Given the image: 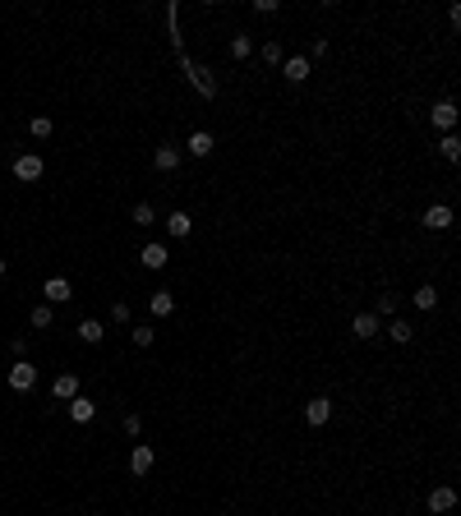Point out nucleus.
<instances>
[{
    "label": "nucleus",
    "mask_w": 461,
    "mask_h": 516,
    "mask_svg": "<svg viewBox=\"0 0 461 516\" xmlns=\"http://www.w3.org/2000/svg\"><path fill=\"white\" fill-rule=\"evenodd\" d=\"M51 129H56V125H51V116H32V120H28V134H32V138H51Z\"/></svg>",
    "instance_id": "22"
},
{
    "label": "nucleus",
    "mask_w": 461,
    "mask_h": 516,
    "mask_svg": "<svg viewBox=\"0 0 461 516\" xmlns=\"http://www.w3.org/2000/svg\"><path fill=\"white\" fill-rule=\"evenodd\" d=\"M438 152H443V162H457V157H461V138L457 134H443V138H438Z\"/></svg>",
    "instance_id": "21"
},
{
    "label": "nucleus",
    "mask_w": 461,
    "mask_h": 516,
    "mask_svg": "<svg viewBox=\"0 0 461 516\" xmlns=\"http://www.w3.org/2000/svg\"><path fill=\"white\" fill-rule=\"evenodd\" d=\"M111 323H129V304H116V309H111Z\"/></svg>",
    "instance_id": "30"
},
{
    "label": "nucleus",
    "mask_w": 461,
    "mask_h": 516,
    "mask_svg": "<svg viewBox=\"0 0 461 516\" xmlns=\"http://www.w3.org/2000/svg\"><path fill=\"white\" fill-rule=\"evenodd\" d=\"M281 74L291 78V83H305V78H309V61H305V56H291V61H286V69H281Z\"/></svg>",
    "instance_id": "19"
},
{
    "label": "nucleus",
    "mask_w": 461,
    "mask_h": 516,
    "mask_svg": "<svg viewBox=\"0 0 461 516\" xmlns=\"http://www.w3.org/2000/svg\"><path fill=\"white\" fill-rule=\"evenodd\" d=\"M51 396H56V401H74L78 396V378L74 374H61V378L51 383Z\"/></svg>",
    "instance_id": "15"
},
{
    "label": "nucleus",
    "mask_w": 461,
    "mask_h": 516,
    "mask_svg": "<svg viewBox=\"0 0 461 516\" xmlns=\"http://www.w3.org/2000/svg\"><path fill=\"white\" fill-rule=\"evenodd\" d=\"M305 420H309L314 429H319V424H328V420H332V401H328V396H314V401L305 406Z\"/></svg>",
    "instance_id": "9"
},
{
    "label": "nucleus",
    "mask_w": 461,
    "mask_h": 516,
    "mask_svg": "<svg viewBox=\"0 0 461 516\" xmlns=\"http://www.w3.org/2000/svg\"><path fill=\"white\" fill-rule=\"evenodd\" d=\"M374 314H378V319H392V314H397V295H378Z\"/></svg>",
    "instance_id": "25"
},
{
    "label": "nucleus",
    "mask_w": 461,
    "mask_h": 516,
    "mask_svg": "<svg viewBox=\"0 0 461 516\" xmlns=\"http://www.w3.org/2000/svg\"><path fill=\"white\" fill-rule=\"evenodd\" d=\"M28 323H32V327H51V304H32Z\"/></svg>",
    "instance_id": "23"
},
{
    "label": "nucleus",
    "mask_w": 461,
    "mask_h": 516,
    "mask_svg": "<svg viewBox=\"0 0 461 516\" xmlns=\"http://www.w3.org/2000/svg\"><path fill=\"white\" fill-rule=\"evenodd\" d=\"M433 125H438V129H447V134H452V125H457V107H452V97H443V102H433Z\"/></svg>",
    "instance_id": "10"
},
{
    "label": "nucleus",
    "mask_w": 461,
    "mask_h": 516,
    "mask_svg": "<svg viewBox=\"0 0 461 516\" xmlns=\"http://www.w3.org/2000/svg\"><path fill=\"white\" fill-rule=\"evenodd\" d=\"M249 56V37H231V61H245Z\"/></svg>",
    "instance_id": "28"
},
{
    "label": "nucleus",
    "mask_w": 461,
    "mask_h": 516,
    "mask_svg": "<svg viewBox=\"0 0 461 516\" xmlns=\"http://www.w3.org/2000/svg\"><path fill=\"white\" fill-rule=\"evenodd\" d=\"M138 263H143V268H153V272H162V268L171 263L167 244H143V254H138Z\"/></svg>",
    "instance_id": "8"
},
{
    "label": "nucleus",
    "mask_w": 461,
    "mask_h": 516,
    "mask_svg": "<svg viewBox=\"0 0 461 516\" xmlns=\"http://www.w3.org/2000/svg\"><path fill=\"white\" fill-rule=\"evenodd\" d=\"M189 157H213V134H208V129H194V134H189Z\"/></svg>",
    "instance_id": "17"
},
{
    "label": "nucleus",
    "mask_w": 461,
    "mask_h": 516,
    "mask_svg": "<svg viewBox=\"0 0 461 516\" xmlns=\"http://www.w3.org/2000/svg\"><path fill=\"white\" fill-rule=\"evenodd\" d=\"M129 471H134V475L153 471V447H148V442H134V452H129Z\"/></svg>",
    "instance_id": "11"
},
{
    "label": "nucleus",
    "mask_w": 461,
    "mask_h": 516,
    "mask_svg": "<svg viewBox=\"0 0 461 516\" xmlns=\"http://www.w3.org/2000/svg\"><path fill=\"white\" fill-rule=\"evenodd\" d=\"M65 406H69V420H74V424H88L92 415H97V401H92V396H83V392H78L74 401H65Z\"/></svg>",
    "instance_id": "5"
},
{
    "label": "nucleus",
    "mask_w": 461,
    "mask_h": 516,
    "mask_svg": "<svg viewBox=\"0 0 461 516\" xmlns=\"http://www.w3.org/2000/svg\"><path fill=\"white\" fill-rule=\"evenodd\" d=\"M351 332L360 336V341H369V336H378V314H355V323H351Z\"/></svg>",
    "instance_id": "13"
},
{
    "label": "nucleus",
    "mask_w": 461,
    "mask_h": 516,
    "mask_svg": "<svg viewBox=\"0 0 461 516\" xmlns=\"http://www.w3.org/2000/svg\"><path fill=\"white\" fill-rule=\"evenodd\" d=\"M148 309H153L157 319H167V314H175V295H171V290H153V300H148Z\"/></svg>",
    "instance_id": "18"
},
{
    "label": "nucleus",
    "mask_w": 461,
    "mask_h": 516,
    "mask_svg": "<svg viewBox=\"0 0 461 516\" xmlns=\"http://www.w3.org/2000/svg\"><path fill=\"white\" fill-rule=\"evenodd\" d=\"M167 230H171V240H184V235H189V230H194V217H189V213H180V208H175V213L167 217Z\"/></svg>",
    "instance_id": "12"
},
{
    "label": "nucleus",
    "mask_w": 461,
    "mask_h": 516,
    "mask_svg": "<svg viewBox=\"0 0 461 516\" xmlns=\"http://www.w3.org/2000/svg\"><path fill=\"white\" fill-rule=\"evenodd\" d=\"M452 507H457V488L438 484V488L429 493V512H433V516H443V512H452Z\"/></svg>",
    "instance_id": "6"
},
{
    "label": "nucleus",
    "mask_w": 461,
    "mask_h": 516,
    "mask_svg": "<svg viewBox=\"0 0 461 516\" xmlns=\"http://www.w3.org/2000/svg\"><path fill=\"white\" fill-rule=\"evenodd\" d=\"M14 180H23V184L42 180V157H37V152H23V157H14Z\"/></svg>",
    "instance_id": "3"
},
{
    "label": "nucleus",
    "mask_w": 461,
    "mask_h": 516,
    "mask_svg": "<svg viewBox=\"0 0 461 516\" xmlns=\"http://www.w3.org/2000/svg\"><path fill=\"white\" fill-rule=\"evenodd\" d=\"M180 69H184V74H189V83H194V88H199L203 97H217V78L208 74L203 65H194V61H189V56H180Z\"/></svg>",
    "instance_id": "1"
},
{
    "label": "nucleus",
    "mask_w": 461,
    "mask_h": 516,
    "mask_svg": "<svg viewBox=\"0 0 461 516\" xmlns=\"http://www.w3.org/2000/svg\"><path fill=\"white\" fill-rule=\"evenodd\" d=\"M134 222H138V226H153V222H157L153 203H138V208H134Z\"/></svg>",
    "instance_id": "26"
},
{
    "label": "nucleus",
    "mask_w": 461,
    "mask_h": 516,
    "mask_svg": "<svg viewBox=\"0 0 461 516\" xmlns=\"http://www.w3.org/2000/svg\"><path fill=\"white\" fill-rule=\"evenodd\" d=\"M153 327H129V341H134V346H153Z\"/></svg>",
    "instance_id": "27"
},
{
    "label": "nucleus",
    "mask_w": 461,
    "mask_h": 516,
    "mask_svg": "<svg viewBox=\"0 0 461 516\" xmlns=\"http://www.w3.org/2000/svg\"><path fill=\"white\" fill-rule=\"evenodd\" d=\"M32 383H37V365L32 360H14L10 365V387L14 392H32Z\"/></svg>",
    "instance_id": "2"
},
{
    "label": "nucleus",
    "mask_w": 461,
    "mask_h": 516,
    "mask_svg": "<svg viewBox=\"0 0 461 516\" xmlns=\"http://www.w3.org/2000/svg\"><path fill=\"white\" fill-rule=\"evenodd\" d=\"M411 300H415V309H433V304H438V290H433V286H420Z\"/></svg>",
    "instance_id": "24"
},
{
    "label": "nucleus",
    "mask_w": 461,
    "mask_h": 516,
    "mask_svg": "<svg viewBox=\"0 0 461 516\" xmlns=\"http://www.w3.org/2000/svg\"><path fill=\"white\" fill-rule=\"evenodd\" d=\"M0 498H5V488H0Z\"/></svg>",
    "instance_id": "32"
},
{
    "label": "nucleus",
    "mask_w": 461,
    "mask_h": 516,
    "mask_svg": "<svg viewBox=\"0 0 461 516\" xmlns=\"http://www.w3.org/2000/svg\"><path fill=\"white\" fill-rule=\"evenodd\" d=\"M153 166L162 171V175H171V171H180V148H171V143H162V148L153 152Z\"/></svg>",
    "instance_id": "7"
},
{
    "label": "nucleus",
    "mask_w": 461,
    "mask_h": 516,
    "mask_svg": "<svg viewBox=\"0 0 461 516\" xmlns=\"http://www.w3.org/2000/svg\"><path fill=\"white\" fill-rule=\"evenodd\" d=\"M263 61H268V65H281V42H263Z\"/></svg>",
    "instance_id": "29"
},
{
    "label": "nucleus",
    "mask_w": 461,
    "mask_h": 516,
    "mask_svg": "<svg viewBox=\"0 0 461 516\" xmlns=\"http://www.w3.org/2000/svg\"><path fill=\"white\" fill-rule=\"evenodd\" d=\"M42 295H46V304H69L74 300V286H69L65 277H51V281L42 286Z\"/></svg>",
    "instance_id": "4"
},
{
    "label": "nucleus",
    "mask_w": 461,
    "mask_h": 516,
    "mask_svg": "<svg viewBox=\"0 0 461 516\" xmlns=\"http://www.w3.org/2000/svg\"><path fill=\"white\" fill-rule=\"evenodd\" d=\"M102 336H107V327L97 319H83L78 323V341H88V346H102Z\"/></svg>",
    "instance_id": "16"
},
{
    "label": "nucleus",
    "mask_w": 461,
    "mask_h": 516,
    "mask_svg": "<svg viewBox=\"0 0 461 516\" xmlns=\"http://www.w3.org/2000/svg\"><path fill=\"white\" fill-rule=\"evenodd\" d=\"M425 226L429 230H447L452 226V208H447V203H433L429 213H425Z\"/></svg>",
    "instance_id": "14"
},
{
    "label": "nucleus",
    "mask_w": 461,
    "mask_h": 516,
    "mask_svg": "<svg viewBox=\"0 0 461 516\" xmlns=\"http://www.w3.org/2000/svg\"><path fill=\"white\" fill-rule=\"evenodd\" d=\"M5 272H10V263H5V258H0V277H5Z\"/></svg>",
    "instance_id": "31"
},
{
    "label": "nucleus",
    "mask_w": 461,
    "mask_h": 516,
    "mask_svg": "<svg viewBox=\"0 0 461 516\" xmlns=\"http://www.w3.org/2000/svg\"><path fill=\"white\" fill-rule=\"evenodd\" d=\"M387 336H392L397 346H406V341H411V336H415V327H411V323H406V319H392V323H387Z\"/></svg>",
    "instance_id": "20"
}]
</instances>
